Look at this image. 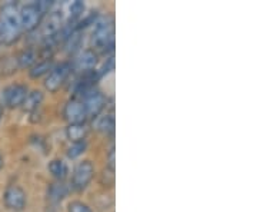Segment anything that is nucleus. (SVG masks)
<instances>
[{"mask_svg":"<svg viewBox=\"0 0 257 212\" xmlns=\"http://www.w3.org/2000/svg\"><path fill=\"white\" fill-rule=\"evenodd\" d=\"M22 33L19 10L15 5H5L0 10V42L5 45L15 43Z\"/></svg>","mask_w":257,"mask_h":212,"instance_id":"f257e3e1","label":"nucleus"},{"mask_svg":"<svg viewBox=\"0 0 257 212\" xmlns=\"http://www.w3.org/2000/svg\"><path fill=\"white\" fill-rule=\"evenodd\" d=\"M113 35H114L113 19H103L96 23V28L93 30V43L100 49L111 47L113 46Z\"/></svg>","mask_w":257,"mask_h":212,"instance_id":"f03ea898","label":"nucleus"},{"mask_svg":"<svg viewBox=\"0 0 257 212\" xmlns=\"http://www.w3.org/2000/svg\"><path fill=\"white\" fill-rule=\"evenodd\" d=\"M43 12L37 6V3H30L23 6L19 10V19H20V26L22 30H35L40 25L42 18H43Z\"/></svg>","mask_w":257,"mask_h":212,"instance_id":"7ed1b4c3","label":"nucleus"},{"mask_svg":"<svg viewBox=\"0 0 257 212\" xmlns=\"http://www.w3.org/2000/svg\"><path fill=\"white\" fill-rule=\"evenodd\" d=\"M70 69H72V66H70V63H67V62L60 63V65L53 67L49 72V75H47L46 82H45V86H46L47 91L49 92H57L62 88V85L66 82L67 76L70 74Z\"/></svg>","mask_w":257,"mask_h":212,"instance_id":"20e7f679","label":"nucleus"},{"mask_svg":"<svg viewBox=\"0 0 257 212\" xmlns=\"http://www.w3.org/2000/svg\"><path fill=\"white\" fill-rule=\"evenodd\" d=\"M93 175H94V166L90 161H83L80 164H77L72 176V184L74 189L77 191L84 189L92 181Z\"/></svg>","mask_w":257,"mask_h":212,"instance_id":"39448f33","label":"nucleus"},{"mask_svg":"<svg viewBox=\"0 0 257 212\" xmlns=\"http://www.w3.org/2000/svg\"><path fill=\"white\" fill-rule=\"evenodd\" d=\"M3 201H5L6 208H9L12 211H22V209H25L26 202H28L26 192L18 185H10V186L6 188Z\"/></svg>","mask_w":257,"mask_h":212,"instance_id":"423d86ee","label":"nucleus"},{"mask_svg":"<svg viewBox=\"0 0 257 212\" xmlns=\"http://www.w3.org/2000/svg\"><path fill=\"white\" fill-rule=\"evenodd\" d=\"M84 99H83V105H84V109H86V115L87 116H97L106 106V98L104 95L99 91H87V92L83 95Z\"/></svg>","mask_w":257,"mask_h":212,"instance_id":"0eeeda50","label":"nucleus"},{"mask_svg":"<svg viewBox=\"0 0 257 212\" xmlns=\"http://www.w3.org/2000/svg\"><path fill=\"white\" fill-rule=\"evenodd\" d=\"M28 96V88L25 85H10L3 91V102L9 108H19Z\"/></svg>","mask_w":257,"mask_h":212,"instance_id":"6e6552de","label":"nucleus"},{"mask_svg":"<svg viewBox=\"0 0 257 212\" xmlns=\"http://www.w3.org/2000/svg\"><path fill=\"white\" fill-rule=\"evenodd\" d=\"M64 119L69 122V125H76V123H84V120L87 118L86 115V109L82 101L77 99H72L66 103L64 106Z\"/></svg>","mask_w":257,"mask_h":212,"instance_id":"1a4fd4ad","label":"nucleus"},{"mask_svg":"<svg viewBox=\"0 0 257 212\" xmlns=\"http://www.w3.org/2000/svg\"><path fill=\"white\" fill-rule=\"evenodd\" d=\"M97 65V55L87 49V50H83L80 55L76 57V67L82 72H90L94 69V66Z\"/></svg>","mask_w":257,"mask_h":212,"instance_id":"9d476101","label":"nucleus"},{"mask_svg":"<svg viewBox=\"0 0 257 212\" xmlns=\"http://www.w3.org/2000/svg\"><path fill=\"white\" fill-rule=\"evenodd\" d=\"M62 28V16L59 13H52L47 22L43 25V36L52 37Z\"/></svg>","mask_w":257,"mask_h":212,"instance_id":"9b49d317","label":"nucleus"},{"mask_svg":"<svg viewBox=\"0 0 257 212\" xmlns=\"http://www.w3.org/2000/svg\"><path fill=\"white\" fill-rule=\"evenodd\" d=\"M66 195H67V186L60 181V182H55L50 185V188L47 191V199H49V202L57 203L60 202Z\"/></svg>","mask_w":257,"mask_h":212,"instance_id":"f8f14e48","label":"nucleus"},{"mask_svg":"<svg viewBox=\"0 0 257 212\" xmlns=\"http://www.w3.org/2000/svg\"><path fill=\"white\" fill-rule=\"evenodd\" d=\"M87 132H89V129L84 123H76V125H69V128L66 129V135L73 144V142L84 140V138L87 136Z\"/></svg>","mask_w":257,"mask_h":212,"instance_id":"ddd939ff","label":"nucleus"},{"mask_svg":"<svg viewBox=\"0 0 257 212\" xmlns=\"http://www.w3.org/2000/svg\"><path fill=\"white\" fill-rule=\"evenodd\" d=\"M43 102V93L40 91H33V92L28 93L26 99L23 102V106L26 111H36L37 108L40 106V103Z\"/></svg>","mask_w":257,"mask_h":212,"instance_id":"4468645a","label":"nucleus"},{"mask_svg":"<svg viewBox=\"0 0 257 212\" xmlns=\"http://www.w3.org/2000/svg\"><path fill=\"white\" fill-rule=\"evenodd\" d=\"M18 62L20 67H33V66L36 65L37 62V55L35 50H32V49H28V50H23L18 57Z\"/></svg>","mask_w":257,"mask_h":212,"instance_id":"2eb2a0df","label":"nucleus"},{"mask_svg":"<svg viewBox=\"0 0 257 212\" xmlns=\"http://www.w3.org/2000/svg\"><path fill=\"white\" fill-rule=\"evenodd\" d=\"M49 169H50L52 175L57 178V179H64L67 176V166H66L63 161H59V159L52 161L50 165H49Z\"/></svg>","mask_w":257,"mask_h":212,"instance_id":"dca6fc26","label":"nucleus"},{"mask_svg":"<svg viewBox=\"0 0 257 212\" xmlns=\"http://www.w3.org/2000/svg\"><path fill=\"white\" fill-rule=\"evenodd\" d=\"M52 69H53V66H52V62H50V60L37 62L36 65L32 67V70H30V76L36 79V78H40V76H43V75L49 74Z\"/></svg>","mask_w":257,"mask_h":212,"instance_id":"f3484780","label":"nucleus"},{"mask_svg":"<svg viewBox=\"0 0 257 212\" xmlns=\"http://www.w3.org/2000/svg\"><path fill=\"white\" fill-rule=\"evenodd\" d=\"M97 129L103 132V133H113L114 130V118L113 115H106V116H101L99 122H97Z\"/></svg>","mask_w":257,"mask_h":212,"instance_id":"a211bd4d","label":"nucleus"},{"mask_svg":"<svg viewBox=\"0 0 257 212\" xmlns=\"http://www.w3.org/2000/svg\"><path fill=\"white\" fill-rule=\"evenodd\" d=\"M84 149H86V142L84 140H82V142H73L72 147L67 149V157L72 158V159L80 157L84 152Z\"/></svg>","mask_w":257,"mask_h":212,"instance_id":"6ab92c4d","label":"nucleus"},{"mask_svg":"<svg viewBox=\"0 0 257 212\" xmlns=\"http://www.w3.org/2000/svg\"><path fill=\"white\" fill-rule=\"evenodd\" d=\"M100 182L104 186H113L114 185V169L106 168L100 175Z\"/></svg>","mask_w":257,"mask_h":212,"instance_id":"aec40b11","label":"nucleus"},{"mask_svg":"<svg viewBox=\"0 0 257 212\" xmlns=\"http://www.w3.org/2000/svg\"><path fill=\"white\" fill-rule=\"evenodd\" d=\"M69 212H92V209L80 201H73L69 203Z\"/></svg>","mask_w":257,"mask_h":212,"instance_id":"412c9836","label":"nucleus"},{"mask_svg":"<svg viewBox=\"0 0 257 212\" xmlns=\"http://www.w3.org/2000/svg\"><path fill=\"white\" fill-rule=\"evenodd\" d=\"M83 9H84V6H83L82 2H74L70 8V13L73 18H77V16H80V13H83Z\"/></svg>","mask_w":257,"mask_h":212,"instance_id":"4be33fe9","label":"nucleus"},{"mask_svg":"<svg viewBox=\"0 0 257 212\" xmlns=\"http://www.w3.org/2000/svg\"><path fill=\"white\" fill-rule=\"evenodd\" d=\"M107 168L110 169H114V148L111 147V149L109 151V155H107Z\"/></svg>","mask_w":257,"mask_h":212,"instance_id":"5701e85b","label":"nucleus"},{"mask_svg":"<svg viewBox=\"0 0 257 212\" xmlns=\"http://www.w3.org/2000/svg\"><path fill=\"white\" fill-rule=\"evenodd\" d=\"M3 106H0V120H2V118H3Z\"/></svg>","mask_w":257,"mask_h":212,"instance_id":"b1692460","label":"nucleus"},{"mask_svg":"<svg viewBox=\"0 0 257 212\" xmlns=\"http://www.w3.org/2000/svg\"><path fill=\"white\" fill-rule=\"evenodd\" d=\"M2 168H3V157L0 155V169H2Z\"/></svg>","mask_w":257,"mask_h":212,"instance_id":"393cba45","label":"nucleus"}]
</instances>
